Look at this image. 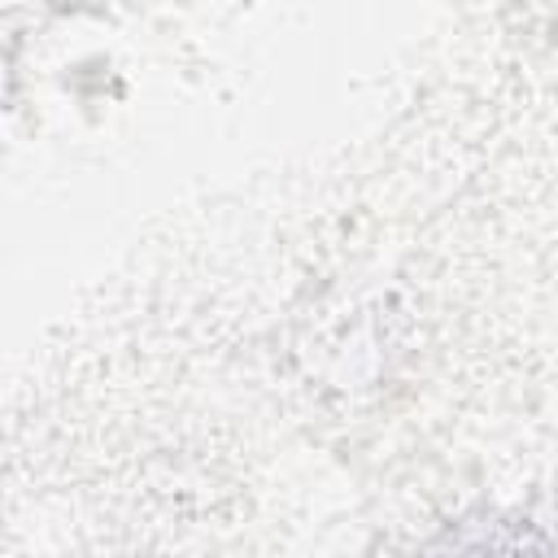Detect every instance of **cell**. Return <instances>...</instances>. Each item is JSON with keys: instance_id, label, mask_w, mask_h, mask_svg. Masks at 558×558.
<instances>
[]
</instances>
